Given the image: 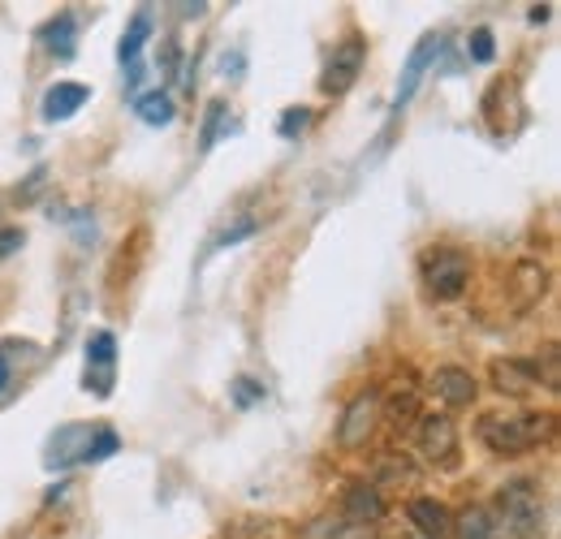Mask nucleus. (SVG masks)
I'll use <instances>...</instances> for the list:
<instances>
[{
    "label": "nucleus",
    "mask_w": 561,
    "mask_h": 539,
    "mask_svg": "<svg viewBox=\"0 0 561 539\" xmlns=\"http://www.w3.org/2000/svg\"><path fill=\"white\" fill-rule=\"evenodd\" d=\"M558 414H484L480 418V440L496 458H518L553 440Z\"/></svg>",
    "instance_id": "1"
},
{
    "label": "nucleus",
    "mask_w": 561,
    "mask_h": 539,
    "mask_svg": "<svg viewBox=\"0 0 561 539\" xmlns=\"http://www.w3.org/2000/svg\"><path fill=\"white\" fill-rule=\"evenodd\" d=\"M496 523L510 539H536L545 527V509H540V492L527 479H514L496 492Z\"/></svg>",
    "instance_id": "2"
},
{
    "label": "nucleus",
    "mask_w": 561,
    "mask_h": 539,
    "mask_svg": "<svg viewBox=\"0 0 561 539\" xmlns=\"http://www.w3.org/2000/svg\"><path fill=\"white\" fill-rule=\"evenodd\" d=\"M420 276L436 302H454V298H462L467 285H471V260H467L458 246H432V251L423 255Z\"/></svg>",
    "instance_id": "3"
},
{
    "label": "nucleus",
    "mask_w": 561,
    "mask_h": 539,
    "mask_svg": "<svg viewBox=\"0 0 561 539\" xmlns=\"http://www.w3.org/2000/svg\"><path fill=\"white\" fill-rule=\"evenodd\" d=\"M363 61H367L363 35H346L342 44H333V57H329V66H324L320 91H324V95H346L354 87V78L363 73Z\"/></svg>",
    "instance_id": "4"
},
{
    "label": "nucleus",
    "mask_w": 561,
    "mask_h": 539,
    "mask_svg": "<svg viewBox=\"0 0 561 539\" xmlns=\"http://www.w3.org/2000/svg\"><path fill=\"white\" fill-rule=\"evenodd\" d=\"M113 380H117V337L108 329H100V333L87 337V376H82V385H87V393L108 398Z\"/></svg>",
    "instance_id": "5"
},
{
    "label": "nucleus",
    "mask_w": 561,
    "mask_h": 539,
    "mask_svg": "<svg viewBox=\"0 0 561 539\" xmlns=\"http://www.w3.org/2000/svg\"><path fill=\"white\" fill-rule=\"evenodd\" d=\"M376 418H380V393H376V389H367V393H358V398L342 410L337 445H342V449H363V445H367V436H371V427H376Z\"/></svg>",
    "instance_id": "6"
},
{
    "label": "nucleus",
    "mask_w": 561,
    "mask_h": 539,
    "mask_svg": "<svg viewBox=\"0 0 561 539\" xmlns=\"http://www.w3.org/2000/svg\"><path fill=\"white\" fill-rule=\"evenodd\" d=\"M445 53V39L440 35H423L420 44H415V53H411V61L402 69V82H398V95H393V117H402V108L415 100V91H420L423 73L427 66H436V57Z\"/></svg>",
    "instance_id": "7"
},
{
    "label": "nucleus",
    "mask_w": 561,
    "mask_h": 539,
    "mask_svg": "<svg viewBox=\"0 0 561 539\" xmlns=\"http://www.w3.org/2000/svg\"><path fill=\"white\" fill-rule=\"evenodd\" d=\"M420 449L423 458L449 467L458 458V427L449 414H420Z\"/></svg>",
    "instance_id": "8"
},
{
    "label": "nucleus",
    "mask_w": 561,
    "mask_h": 539,
    "mask_svg": "<svg viewBox=\"0 0 561 539\" xmlns=\"http://www.w3.org/2000/svg\"><path fill=\"white\" fill-rule=\"evenodd\" d=\"M91 432H95V423H66V427L48 440V458H44L48 471H66V467H73V462H82Z\"/></svg>",
    "instance_id": "9"
},
{
    "label": "nucleus",
    "mask_w": 561,
    "mask_h": 539,
    "mask_svg": "<svg viewBox=\"0 0 561 539\" xmlns=\"http://www.w3.org/2000/svg\"><path fill=\"white\" fill-rule=\"evenodd\" d=\"M342 514H346V523L351 527H376L380 518H385V496H380V488L376 483H351L346 488V496H342Z\"/></svg>",
    "instance_id": "10"
},
{
    "label": "nucleus",
    "mask_w": 561,
    "mask_h": 539,
    "mask_svg": "<svg viewBox=\"0 0 561 539\" xmlns=\"http://www.w3.org/2000/svg\"><path fill=\"white\" fill-rule=\"evenodd\" d=\"M492 389L510 393V398H527L540 389V376H536L531 358H496L492 363Z\"/></svg>",
    "instance_id": "11"
},
{
    "label": "nucleus",
    "mask_w": 561,
    "mask_h": 539,
    "mask_svg": "<svg viewBox=\"0 0 561 539\" xmlns=\"http://www.w3.org/2000/svg\"><path fill=\"white\" fill-rule=\"evenodd\" d=\"M432 393L449 405V410H467V405L476 402L480 385H476V376H471L467 367H440V371L432 376Z\"/></svg>",
    "instance_id": "12"
},
{
    "label": "nucleus",
    "mask_w": 561,
    "mask_h": 539,
    "mask_svg": "<svg viewBox=\"0 0 561 539\" xmlns=\"http://www.w3.org/2000/svg\"><path fill=\"white\" fill-rule=\"evenodd\" d=\"M407 518H411V527H415L423 539H454V514H449L440 501H432V496L411 501V505H407Z\"/></svg>",
    "instance_id": "13"
},
{
    "label": "nucleus",
    "mask_w": 561,
    "mask_h": 539,
    "mask_svg": "<svg viewBox=\"0 0 561 539\" xmlns=\"http://www.w3.org/2000/svg\"><path fill=\"white\" fill-rule=\"evenodd\" d=\"M87 100H91V87H82V82H57V87L44 91L39 113H44V122H70Z\"/></svg>",
    "instance_id": "14"
},
{
    "label": "nucleus",
    "mask_w": 561,
    "mask_h": 539,
    "mask_svg": "<svg viewBox=\"0 0 561 539\" xmlns=\"http://www.w3.org/2000/svg\"><path fill=\"white\" fill-rule=\"evenodd\" d=\"M454 536L458 539H510L501 531V523H496V514H492L489 505H471V509H462L458 518H454Z\"/></svg>",
    "instance_id": "15"
},
{
    "label": "nucleus",
    "mask_w": 561,
    "mask_h": 539,
    "mask_svg": "<svg viewBox=\"0 0 561 539\" xmlns=\"http://www.w3.org/2000/svg\"><path fill=\"white\" fill-rule=\"evenodd\" d=\"M73 35H78V22H73V13H57L44 31H39V39H44V48L57 57V61H70L73 57Z\"/></svg>",
    "instance_id": "16"
},
{
    "label": "nucleus",
    "mask_w": 561,
    "mask_h": 539,
    "mask_svg": "<svg viewBox=\"0 0 561 539\" xmlns=\"http://www.w3.org/2000/svg\"><path fill=\"white\" fill-rule=\"evenodd\" d=\"M147 35H151V13L147 9H139L135 13V22L126 26V35H122V44H117V57H122V66H139V53L142 44H147Z\"/></svg>",
    "instance_id": "17"
},
{
    "label": "nucleus",
    "mask_w": 561,
    "mask_h": 539,
    "mask_svg": "<svg viewBox=\"0 0 561 539\" xmlns=\"http://www.w3.org/2000/svg\"><path fill=\"white\" fill-rule=\"evenodd\" d=\"M135 113L147 126H169L173 122V100H169V91H147L135 100Z\"/></svg>",
    "instance_id": "18"
},
{
    "label": "nucleus",
    "mask_w": 561,
    "mask_h": 539,
    "mask_svg": "<svg viewBox=\"0 0 561 539\" xmlns=\"http://www.w3.org/2000/svg\"><path fill=\"white\" fill-rule=\"evenodd\" d=\"M531 367H536V376H540V389L558 393L561 371H558V345H553V341H549V345L540 349V358H531Z\"/></svg>",
    "instance_id": "19"
},
{
    "label": "nucleus",
    "mask_w": 561,
    "mask_h": 539,
    "mask_svg": "<svg viewBox=\"0 0 561 539\" xmlns=\"http://www.w3.org/2000/svg\"><path fill=\"white\" fill-rule=\"evenodd\" d=\"M415 418H420V393H415V389L389 398V423H393V427H407V423H415Z\"/></svg>",
    "instance_id": "20"
},
{
    "label": "nucleus",
    "mask_w": 561,
    "mask_h": 539,
    "mask_svg": "<svg viewBox=\"0 0 561 539\" xmlns=\"http://www.w3.org/2000/svg\"><path fill=\"white\" fill-rule=\"evenodd\" d=\"M225 117H229L225 100H211L208 113H204V135H199V151H211V147H216V138H220V130H225Z\"/></svg>",
    "instance_id": "21"
},
{
    "label": "nucleus",
    "mask_w": 561,
    "mask_h": 539,
    "mask_svg": "<svg viewBox=\"0 0 561 539\" xmlns=\"http://www.w3.org/2000/svg\"><path fill=\"white\" fill-rule=\"evenodd\" d=\"M229 402L238 405V410H251V405L264 402V385L251 380V376H238V380L229 385Z\"/></svg>",
    "instance_id": "22"
},
{
    "label": "nucleus",
    "mask_w": 561,
    "mask_h": 539,
    "mask_svg": "<svg viewBox=\"0 0 561 539\" xmlns=\"http://www.w3.org/2000/svg\"><path fill=\"white\" fill-rule=\"evenodd\" d=\"M307 126H311V108H285L277 122V135L285 138V142H294V138L307 135Z\"/></svg>",
    "instance_id": "23"
},
{
    "label": "nucleus",
    "mask_w": 561,
    "mask_h": 539,
    "mask_svg": "<svg viewBox=\"0 0 561 539\" xmlns=\"http://www.w3.org/2000/svg\"><path fill=\"white\" fill-rule=\"evenodd\" d=\"M380 474H389L393 483H415V467L407 462V454H385L380 458Z\"/></svg>",
    "instance_id": "24"
},
{
    "label": "nucleus",
    "mask_w": 561,
    "mask_h": 539,
    "mask_svg": "<svg viewBox=\"0 0 561 539\" xmlns=\"http://www.w3.org/2000/svg\"><path fill=\"white\" fill-rule=\"evenodd\" d=\"M492 57H496V48H492V31H489V26H480V31H471V61H480V66H489Z\"/></svg>",
    "instance_id": "25"
},
{
    "label": "nucleus",
    "mask_w": 561,
    "mask_h": 539,
    "mask_svg": "<svg viewBox=\"0 0 561 539\" xmlns=\"http://www.w3.org/2000/svg\"><path fill=\"white\" fill-rule=\"evenodd\" d=\"M260 229V220H242V225H233V229H225L216 242H211V251H225V246H233V242H242V238H251Z\"/></svg>",
    "instance_id": "26"
},
{
    "label": "nucleus",
    "mask_w": 561,
    "mask_h": 539,
    "mask_svg": "<svg viewBox=\"0 0 561 539\" xmlns=\"http://www.w3.org/2000/svg\"><path fill=\"white\" fill-rule=\"evenodd\" d=\"M22 242H26L22 229H0V260H9L13 251H22Z\"/></svg>",
    "instance_id": "27"
},
{
    "label": "nucleus",
    "mask_w": 561,
    "mask_h": 539,
    "mask_svg": "<svg viewBox=\"0 0 561 539\" xmlns=\"http://www.w3.org/2000/svg\"><path fill=\"white\" fill-rule=\"evenodd\" d=\"M13 389V354H9V341L0 345V398Z\"/></svg>",
    "instance_id": "28"
},
{
    "label": "nucleus",
    "mask_w": 561,
    "mask_h": 539,
    "mask_svg": "<svg viewBox=\"0 0 561 539\" xmlns=\"http://www.w3.org/2000/svg\"><path fill=\"white\" fill-rule=\"evenodd\" d=\"M204 9H208L204 0H199V4H178V13H182V18H204Z\"/></svg>",
    "instance_id": "29"
},
{
    "label": "nucleus",
    "mask_w": 561,
    "mask_h": 539,
    "mask_svg": "<svg viewBox=\"0 0 561 539\" xmlns=\"http://www.w3.org/2000/svg\"><path fill=\"white\" fill-rule=\"evenodd\" d=\"M549 9H553V4H536V9H531V22H536V26L549 22Z\"/></svg>",
    "instance_id": "30"
}]
</instances>
